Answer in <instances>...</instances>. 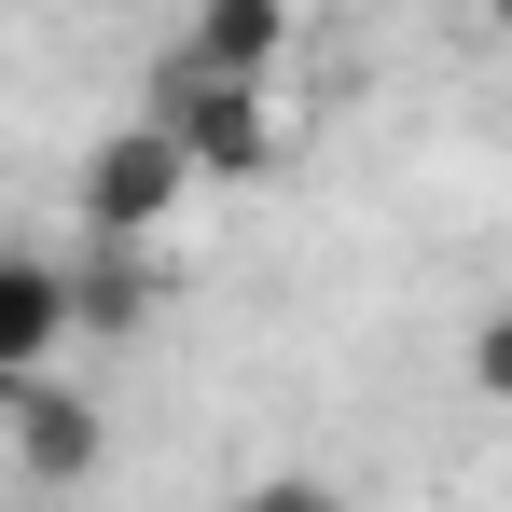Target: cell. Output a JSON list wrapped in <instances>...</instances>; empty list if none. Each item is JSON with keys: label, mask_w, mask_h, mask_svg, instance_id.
Here are the masks:
<instances>
[{"label": "cell", "mask_w": 512, "mask_h": 512, "mask_svg": "<svg viewBox=\"0 0 512 512\" xmlns=\"http://www.w3.org/2000/svg\"><path fill=\"white\" fill-rule=\"evenodd\" d=\"M153 111L180 125L194 180H263V167H277V111H263V84L208 70L194 42H167V70H153Z\"/></svg>", "instance_id": "1"}, {"label": "cell", "mask_w": 512, "mask_h": 512, "mask_svg": "<svg viewBox=\"0 0 512 512\" xmlns=\"http://www.w3.org/2000/svg\"><path fill=\"white\" fill-rule=\"evenodd\" d=\"M180 194H194V153H180L167 111H139V125H111L84 153V236H153Z\"/></svg>", "instance_id": "2"}, {"label": "cell", "mask_w": 512, "mask_h": 512, "mask_svg": "<svg viewBox=\"0 0 512 512\" xmlns=\"http://www.w3.org/2000/svg\"><path fill=\"white\" fill-rule=\"evenodd\" d=\"M0 416H14V471H28V485H84L97 457H111V429H97V402H70V388H42V374H14V388H0Z\"/></svg>", "instance_id": "3"}, {"label": "cell", "mask_w": 512, "mask_h": 512, "mask_svg": "<svg viewBox=\"0 0 512 512\" xmlns=\"http://www.w3.org/2000/svg\"><path fill=\"white\" fill-rule=\"evenodd\" d=\"M208 70H236V84H277V56H291V0H194V28H180Z\"/></svg>", "instance_id": "4"}, {"label": "cell", "mask_w": 512, "mask_h": 512, "mask_svg": "<svg viewBox=\"0 0 512 512\" xmlns=\"http://www.w3.org/2000/svg\"><path fill=\"white\" fill-rule=\"evenodd\" d=\"M125 250H139V236H97V263L70 277V333H139V319H153V291H167V277H153V263H125Z\"/></svg>", "instance_id": "5"}, {"label": "cell", "mask_w": 512, "mask_h": 512, "mask_svg": "<svg viewBox=\"0 0 512 512\" xmlns=\"http://www.w3.org/2000/svg\"><path fill=\"white\" fill-rule=\"evenodd\" d=\"M70 333V277H42V263H0V360L14 374H42V346Z\"/></svg>", "instance_id": "6"}, {"label": "cell", "mask_w": 512, "mask_h": 512, "mask_svg": "<svg viewBox=\"0 0 512 512\" xmlns=\"http://www.w3.org/2000/svg\"><path fill=\"white\" fill-rule=\"evenodd\" d=\"M471 388H485V402H512V305L471 333Z\"/></svg>", "instance_id": "7"}, {"label": "cell", "mask_w": 512, "mask_h": 512, "mask_svg": "<svg viewBox=\"0 0 512 512\" xmlns=\"http://www.w3.org/2000/svg\"><path fill=\"white\" fill-rule=\"evenodd\" d=\"M485 28H512V0H485Z\"/></svg>", "instance_id": "8"}, {"label": "cell", "mask_w": 512, "mask_h": 512, "mask_svg": "<svg viewBox=\"0 0 512 512\" xmlns=\"http://www.w3.org/2000/svg\"><path fill=\"white\" fill-rule=\"evenodd\" d=\"M0 388H14V360H0Z\"/></svg>", "instance_id": "9"}]
</instances>
